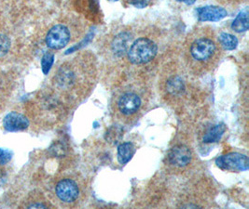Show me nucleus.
I'll return each instance as SVG.
<instances>
[{"label": "nucleus", "instance_id": "nucleus-1", "mask_svg": "<svg viewBox=\"0 0 249 209\" xmlns=\"http://www.w3.org/2000/svg\"><path fill=\"white\" fill-rule=\"evenodd\" d=\"M221 46L211 31L202 29L189 37L186 48V61L198 73L211 70L219 59Z\"/></svg>", "mask_w": 249, "mask_h": 209}, {"label": "nucleus", "instance_id": "nucleus-2", "mask_svg": "<svg viewBox=\"0 0 249 209\" xmlns=\"http://www.w3.org/2000/svg\"><path fill=\"white\" fill-rule=\"evenodd\" d=\"M93 60L87 55L82 56L80 67L77 64H65L61 67L55 76V82L62 89H72L82 86L85 90L91 86L95 75Z\"/></svg>", "mask_w": 249, "mask_h": 209}, {"label": "nucleus", "instance_id": "nucleus-3", "mask_svg": "<svg viewBox=\"0 0 249 209\" xmlns=\"http://www.w3.org/2000/svg\"><path fill=\"white\" fill-rule=\"evenodd\" d=\"M158 53V46L150 38L140 37L135 40L127 51L128 61L134 65L150 63Z\"/></svg>", "mask_w": 249, "mask_h": 209}, {"label": "nucleus", "instance_id": "nucleus-4", "mask_svg": "<svg viewBox=\"0 0 249 209\" xmlns=\"http://www.w3.org/2000/svg\"><path fill=\"white\" fill-rule=\"evenodd\" d=\"M215 164L220 169L231 172L246 171L249 168V157L239 153L221 155L215 160Z\"/></svg>", "mask_w": 249, "mask_h": 209}, {"label": "nucleus", "instance_id": "nucleus-5", "mask_svg": "<svg viewBox=\"0 0 249 209\" xmlns=\"http://www.w3.org/2000/svg\"><path fill=\"white\" fill-rule=\"evenodd\" d=\"M71 34L67 26L57 24L53 26L46 36V44L52 49H61L65 48L70 41Z\"/></svg>", "mask_w": 249, "mask_h": 209}, {"label": "nucleus", "instance_id": "nucleus-6", "mask_svg": "<svg viewBox=\"0 0 249 209\" xmlns=\"http://www.w3.org/2000/svg\"><path fill=\"white\" fill-rule=\"evenodd\" d=\"M118 109L124 115H132L142 106V99L135 91H126L118 99Z\"/></svg>", "mask_w": 249, "mask_h": 209}, {"label": "nucleus", "instance_id": "nucleus-7", "mask_svg": "<svg viewBox=\"0 0 249 209\" xmlns=\"http://www.w3.org/2000/svg\"><path fill=\"white\" fill-rule=\"evenodd\" d=\"M55 193L58 198L64 203H73L79 197V186L74 180L65 178L57 183Z\"/></svg>", "mask_w": 249, "mask_h": 209}, {"label": "nucleus", "instance_id": "nucleus-8", "mask_svg": "<svg viewBox=\"0 0 249 209\" xmlns=\"http://www.w3.org/2000/svg\"><path fill=\"white\" fill-rule=\"evenodd\" d=\"M193 154L189 147L177 145L171 149L168 154V161L171 165L177 167H184L192 162Z\"/></svg>", "mask_w": 249, "mask_h": 209}, {"label": "nucleus", "instance_id": "nucleus-9", "mask_svg": "<svg viewBox=\"0 0 249 209\" xmlns=\"http://www.w3.org/2000/svg\"><path fill=\"white\" fill-rule=\"evenodd\" d=\"M197 18L199 22H218L228 15L225 9L215 6H206L197 9Z\"/></svg>", "mask_w": 249, "mask_h": 209}, {"label": "nucleus", "instance_id": "nucleus-10", "mask_svg": "<svg viewBox=\"0 0 249 209\" xmlns=\"http://www.w3.org/2000/svg\"><path fill=\"white\" fill-rule=\"evenodd\" d=\"M132 41V34L128 31H124L117 33L111 41L110 48L114 56L120 58L127 54Z\"/></svg>", "mask_w": 249, "mask_h": 209}, {"label": "nucleus", "instance_id": "nucleus-11", "mask_svg": "<svg viewBox=\"0 0 249 209\" xmlns=\"http://www.w3.org/2000/svg\"><path fill=\"white\" fill-rule=\"evenodd\" d=\"M3 126L6 130L11 132L22 131L29 127V121L23 114L12 112L5 116Z\"/></svg>", "mask_w": 249, "mask_h": 209}, {"label": "nucleus", "instance_id": "nucleus-12", "mask_svg": "<svg viewBox=\"0 0 249 209\" xmlns=\"http://www.w3.org/2000/svg\"><path fill=\"white\" fill-rule=\"evenodd\" d=\"M165 90L171 97L181 96L186 90L184 80L179 76L169 77L165 83Z\"/></svg>", "mask_w": 249, "mask_h": 209}, {"label": "nucleus", "instance_id": "nucleus-13", "mask_svg": "<svg viewBox=\"0 0 249 209\" xmlns=\"http://www.w3.org/2000/svg\"><path fill=\"white\" fill-rule=\"evenodd\" d=\"M226 131V126L224 124H217L210 128L204 134L203 141L204 143H215L219 142Z\"/></svg>", "mask_w": 249, "mask_h": 209}, {"label": "nucleus", "instance_id": "nucleus-14", "mask_svg": "<svg viewBox=\"0 0 249 209\" xmlns=\"http://www.w3.org/2000/svg\"><path fill=\"white\" fill-rule=\"evenodd\" d=\"M136 153V148L132 143H122L118 147V160L120 164H127Z\"/></svg>", "mask_w": 249, "mask_h": 209}, {"label": "nucleus", "instance_id": "nucleus-15", "mask_svg": "<svg viewBox=\"0 0 249 209\" xmlns=\"http://www.w3.org/2000/svg\"><path fill=\"white\" fill-rule=\"evenodd\" d=\"M231 28L233 31L237 33H243L248 31L249 28V12L242 11L241 13H239V15L231 24Z\"/></svg>", "mask_w": 249, "mask_h": 209}, {"label": "nucleus", "instance_id": "nucleus-16", "mask_svg": "<svg viewBox=\"0 0 249 209\" xmlns=\"http://www.w3.org/2000/svg\"><path fill=\"white\" fill-rule=\"evenodd\" d=\"M218 41L221 48L226 50H233L234 48H236L238 45V39L236 36L231 33H221L218 37Z\"/></svg>", "mask_w": 249, "mask_h": 209}, {"label": "nucleus", "instance_id": "nucleus-17", "mask_svg": "<svg viewBox=\"0 0 249 209\" xmlns=\"http://www.w3.org/2000/svg\"><path fill=\"white\" fill-rule=\"evenodd\" d=\"M53 61H54V55L53 53L48 52L42 57L41 66H42V71H43L44 75H48V73L50 72L51 68L53 64Z\"/></svg>", "mask_w": 249, "mask_h": 209}, {"label": "nucleus", "instance_id": "nucleus-18", "mask_svg": "<svg viewBox=\"0 0 249 209\" xmlns=\"http://www.w3.org/2000/svg\"><path fill=\"white\" fill-rule=\"evenodd\" d=\"M11 48V40L10 38L5 35L0 33V57L6 55Z\"/></svg>", "mask_w": 249, "mask_h": 209}, {"label": "nucleus", "instance_id": "nucleus-19", "mask_svg": "<svg viewBox=\"0 0 249 209\" xmlns=\"http://www.w3.org/2000/svg\"><path fill=\"white\" fill-rule=\"evenodd\" d=\"M12 156V154L10 151L0 149V165H3L8 164L11 161Z\"/></svg>", "mask_w": 249, "mask_h": 209}, {"label": "nucleus", "instance_id": "nucleus-20", "mask_svg": "<svg viewBox=\"0 0 249 209\" xmlns=\"http://www.w3.org/2000/svg\"><path fill=\"white\" fill-rule=\"evenodd\" d=\"M128 2L134 7L138 9H144L147 7L150 3V0H128Z\"/></svg>", "mask_w": 249, "mask_h": 209}, {"label": "nucleus", "instance_id": "nucleus-21", "mask_svg": "<svg viewBox=\"0 0 249 209\" xmlns=\"http://www.w3.org/2000/svg\"><path fill=\"white\" fill-rule=\"evenodd\" d=\"M29 209H45V205L43 204H32L28 207Z\"/></svg>", "mask_w": 249, "mask_h": 209}, {"label": "nucleus", "instance_id": "nucleus-22", "mask_svg": "<svg viewBox=\"0 0 249 209\" xmlns=\"http://www.w3.org/2000/svg\"><path fill=\"white\" fill-rule=\"evenodd\" d=\"M178 2H180V3H184L186 5H193L197 0H177Z\"/></svg>", "mask_w": 249, "mask_h": 209}, {"label": "nucleus", "instance_id": "nucleus-23", "mask_svg": "<svg viewBox=\"0 0 249 209\" xmlns=\"http://www.w3.org/2000/svg\"><path fill=\"white\" fill-rule=\"evenodd\" d=\"M110 1H118V0H110Z\"/></svg>", "mask_w": 249, "mask_h": 209}]
</instances>
